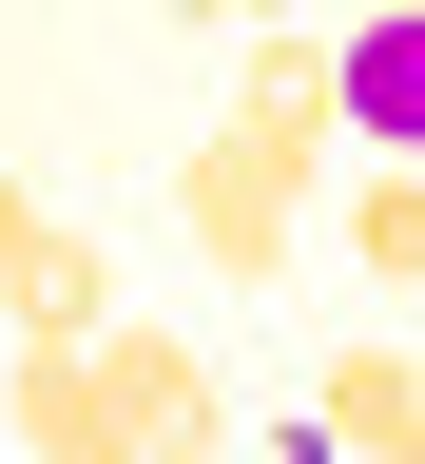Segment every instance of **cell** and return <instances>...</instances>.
Segmentation results:
<instances>
[{
  "label": "cell",
  "instance_id": "1",
  "mask_svg": "<svg viewBox=\"0 0 425 464\" xmlns=\"http://www.w3.org/2000/svg\"><path fill=\"white\" fill-rule=\"evenodd\" d=\"M310 174H329L310 116H252V97H232L213 136L174 155V232H194L232 290H271V271H290V232H310Z\"/></svg>",
  "mask_w": 425,
  "mask_h": 464
},
{
  "label": "cell",
  "instance_id": "2",
  "mask_svg": "<svg viewBox=\"0 0 425 464\" xmlns=\"http://www.w3.org/2000/svg\"><path fill=\"white\" fill-rule=\"evenodd\" d=\"M78 368H97V445H116V464H213V445H232V387H213V348H194V329L97 310V329H78Z\"/></svg>",
  "mask_w": 425,
  "mask_h": 464
},
{
  "label": "cell",
  "instance_id": "3",
  "mask_svg": "<svg viewBox=\"0 0 425 464\" xmlns=\"http://www.w3.org/2000/svg\"><path fill=\"white\" fill-rule=\"evenodd\" d=\"M329 136L425 155V0H368V20L329 39Z\"/></svg>",
  "mask_w": 425,
  "mask_h": 464
},
{
  "label": "cell",
  "instance_id": "4",
  "mask_svg": "<svg viewBox=\"0 0 425 464\" xmlns=\"http://www.w3.org/2000/svg\"><path fill=\"white\" fill-rule=\"evenodd\" d=\"M97 310H116V252H97V232H58V213H39L20 252H0V348H78Z\"/></svg>",
  "mask_w": 425,
  "mask_h": 464
},
{
  "label": "cell",
  "instance_id": "5",
  "mask_svg": "<svg viewBox=\"0 0 425 464\" xmlns=\"http://www.w3.org/2000/svg\"><path fill=\"white\" fill-rule=\"evenodd\" d=\"M310 445H348V464H425V348H329Z\"/></svg>",
  "mask_w": 425,
  "mask_h": 464
},
{
  "label": "cell",
  "instance_id": "6",
  "mask_svg": "<svg viewBox=\"0 0 425 464\" xmlns=\"http://www.w3.org/2000/svg\"><path fill=\"white\" fill-rule=\"evenodd\" d=\"M0 426H20L39 464H116V445H97V368H78V348H20V368H0Z\"/></svg>",
  "mask_w": 425,
  "mask_h": 464
},
{
  "label": "cell",
  "instance_id": "7",
  "mask_svg": "<svg viewBox=\"0 0 425 464\" xmlns=\"http://www.w3.org/2000/svg\"><path fill=\"white\" fill-rule=\"evenodd\" d=\"M348 271H368V290H425V155H368V174H348Z\"/></svg>",
  "mask_w": 425,
  "mask_h": 464
},
{
  "label": "cell",
  "instance_id": "8",
  "mask_svg": "<svg viewBox=\"0 0 425 464\" xmlns=\"http://www.w3.org/2000/svg\"><path fill=\"white\" fill-rule=\"evenodd\" d=\"M20 232H39V194H20V174H0V252H20Z\"/></svg>",
  "mask_w": 425,
  "mask_h": 464
},
{
  "label": "cell",
  "instance_id": "9",
  "mask_svg": "<svg viewBox=\"0 0 425 464\" xmlns=\"http://www.w3.org/2000/svg\"><path fill=\"white\" fill-rule=\"evenodd\" d=\"M194 20H290V0H194Z\"/></svg>",
  "mask_w": 425,
  "mask_h": 464
}]
</instances>
